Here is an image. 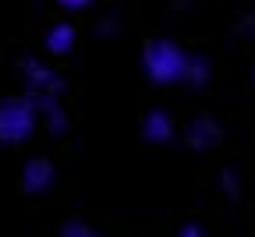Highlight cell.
<instances>
[{"instance_id":"6da1fadb","label":"cell","mask_w":255,"mask_h":237,"mask_svg":"<svg viewBox=\"0 0 255 237\" xmlns=\"http://www.w3.org/2000/svg\"><path fill=\"white\" fill-rule=\"evenodd\" d=\"M188 60H191V53H188L177 39H167V36H152V39H145V46H142V67H145L149 82L159 85V89L184 85Z\"/></svg>"},{"instance_id":"7a4b0ae2","label":"cell","mask_w":255,"mask_h":237,"mask_svg":"<svg viewBox=\"0 0 255 237\" xmlns=\"http://www.w3.org/2000/svg\"><path fill=\"white\" fill-rule=\"evenodd\" d=\"M39 107H36V96L25 92V96H4L0 99V145H25L32 142V134L39 127Z\"/></svg>"},{"instance_id":"3957f363","label":"cell","mask_w":255,"mask_h":237,"mask_svg":"<svg viewBox=\"0 0 255 237\" xmlns=\"http://www.w3.org/2000/svg\"><path fill=\"white\" fill-rule=\"evenodd\" d=\"M21 75H25L32 96H64V89H68L64 75H57L53 67H46V64L36 60V57H25V60H21Z\"/></svg>"},{"instance_id":"277c9868","label":"cell","mask_w":255,"mask_h":237,"mask_svg":"<svg viewBox=\"0 0 255 237\" xmlns=\"http://www.w3.org/2000/svg\"><path fill=\"white\" fill-rule=\"evenodd\" d=\"M181 138H184V145H188L191 152H209V149H216V145L223 142V127H220L216 117L199 114V117H191V120L184 124Z\"/></svg>"},{"instance_id":"5b68a950","label":"cell","mask_w":255,"mask_h":237,"mask_svg":"<svg viewBox=\"0 0 255 237\" xmlns=\"http://www.w3.org/2000/svg\"><path fill=\"white\" fill-rule=\"evenodd\" d=\"M142 138H145L149 145H170V142L177 138V124H174L170 110L152 107V110L142 117Z\"/></svg>"},{"instance_id":"8992f818","label":"cell","mask_w":255,"mask_h":237,"mask_svg":"<svg viewBox=\"0 0 255 237\" xmlns=\"http://www.w3.org/2000/svg\"><path fill=\"white\" fill-rule=\"evenodd\" d=\"M53 181H57V170H53V163H50L46 156H32V159L21 166V188H25L28 195L50 191Z\"/></svg>"},{"instance_id":"52a82bcc","label":"cell","mask_w":255,"mask_h":237,"mask_svg":"<svg viewBox=\"0 0 255 237\" xmlns=\"http://www.w3.org/2000/svg\"><path fill=\"white\" fill-rule=\"evenodd\" d=\"M36 107H39V120H43V127L50 134H64L71 127V117L64 110L60 96H36Z\"/></svg>"},{"instance_id":"ba28073f","label":"cell","mask_w":255,"mask_h":237,"mask_svg":"<svg viewBox=\"0 0 255 237\" xmlns=\"http://www.w3.org/2000/svg\"><path fill=\"white\" fill-rule=\"evenodd\" d=\"M75 43H78V28H75L71 21H57V25H50L46 39H43L46 53H53V57H68V53L75 50Z\"/></svg>"},{"instance_id":"9c48e42d","label":"cell","mask_w":255,"mask_h":237,"mask_svg":"<svg viewBox=\"0 0 255 237\" xmlns=\"http://www.w3.org/2000/svg\"><path fill=\"white\" fill-rule=\"evenodd\" d=\"M209 82H213V60L206 53H191L188 71H184V85L188 89H206Z\"/></svg>"},{"instance_id":"30bf717a","label":"cell","mask_w":255,"mask_h":237,"mask_svg":"<svg viewBox=\"0 0 255 237\" xmlns=\"http://www.w3.org/2000/svg\"><path fill=\"white\" fill-rule=\"evenodd\" d=\"M220 191L227 195V198H238V195H241V181H238L234 170H223V174H220Z\"/></svg>"},{"instance_id":"8fae6325","label":"cell","mask_w":255,"mask_h":237,"mask_svg":"<svg viewBox=\"0 0 255 237\" xmlns=\"http://www.w3.org/2000/svg\"><path fill=\"white\" fill-rule=\"evenodd\" d=\"M57 237H96V234H92L82 220H68V223L60 227V234H57Z\"/></svg>"},{"instance_id":"7c38bea8","label":"cell","mask_w":255,"mask_h":237,"mask_svg":"<svg viewBox=\"0 0 255 237\" xmlns=\"http://www.w3.org/2000/svg\"><path fill=\"white\" fill-rule=\"evenodd\" d=\"M117 32H121V21L117 18H103V21H96V36H100V39H114L117 36Z\"/></svg>"},{"instance_id":"4fadbf2b","label":"cell","mask_w":255,"mask_h":237,"mask_svg":"<svg viewBox=\"0 0 255 237\" xmlns=\"http://www.w3.org/2000/svg\"><path fill=\"white\" fill-rule=\"evenodd\" d=\"M238 36H248V39H255V11H245V14L238 18Z\"/></svg>"},{"instance_id":"5bb4252c","label":"cell","mask_w":255,"mask_h":237,"mask_svg":"<svg viewBox=\"0 0 255 237\" xmlns=\"http://www.w3.org/2000/svg\"><path fill=\"white\" fill-rule=\"evenodd\" d=\"M57 4H60L64 11H85V7L92 4V0H57Z\"/></svg>"},{"instance_id":"9a60e30c","label":"cell","mask_w":255,"mask_h":237,"mask_svg":"<svg viewBox=\"0 0 255 237\" xmlns=\"http://www.w3.org/2000/svg\"><path fill=\"white\" fill-rule=\"evenodd\" d=\"M177 237H206V234H202V227H199V223H184V227L177 230Z\"/></svg>"},{"instance_id":"2e32d148","label":"cell","mask_w":255,"mask_h":237,"mask_svg":"<svg viewBox=\"0 0 255 237\" xmlns=\"http://www.w3.org/2000/svg\"><path fill=\"white\" fill-rule=\"evenodd\" d=\"M191 4H195V0H174V11H188Z\"/></svg>"},{"instance_id":"e0dca14e","label":"cell","mask_w":255,"mask_h":237,"mask_svg":"<svg viewBox=\"0 0 255 237\" xmlns=\"http://www.w3.org/2000/svg\"><path fill=\"white\" fill-rule=\"evenodd\" d=\"M252 82H255V67H252Z\"/></svg>"}]
</instances>
